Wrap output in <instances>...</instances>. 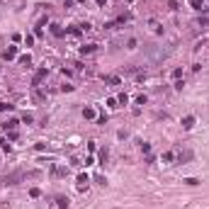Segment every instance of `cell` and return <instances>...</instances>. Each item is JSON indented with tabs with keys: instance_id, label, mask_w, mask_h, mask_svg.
<instances>
[{
	"instance_id": "cell-1",
	"label": "cell",
	"mask_w": 209,
	"mask_h": 209,
	"mask_svg": "<svg viewBox=\"0 0 209 209\" xmlns=\"http://www.w3.org/2000/svg\"><path fill=\"white\" fill-rule=\"evenodd\" d=\"M46 73H49L46 68H39V71H36V75L32 78V85H39V83H41V78H46Z\"/></svg>"
},
{
	"instance_id": "cell-2",
	"label": "cell",
	"mask_w": 209,
	"mask_h": 209,
	"mask_svg": "<svg viewBox=\"0 0 209 209\" xmlns=\"http://www.w3.org/2000/svg\"><path fill=\"white\" fill-rule=\"evenodd\" d=\"M15 54H17V49H15V46H10L8 51L3 54V58H5V61H10V58H15Z\"/></svg>"
},
{
	"instance_id": "cell-3",
	"label": "cell",
	"mask_w": 209,
	"mask_h": 209,
	"mask_svg": "<svg viewBox=\"0 0 209 209\" xmlns=\"http://www.w3.org/2000/svg\"><path fill=\"white\" fill-rule=\"evenodd\" d=\"M182 127L192 129V127H195V117H185V119H182Z\"/></svg>"
},
{
	"instance_id": "cell-4",
	"label": "cell",
	"mask_w": 209,
	"mask_h": 209,
	"mask_svg": "<svg viewBox=\"0 0 209 209\" xmlns=\"http://www.w3.org/2000/svg\"><path fill=\"white\" fill-rule=\"evenodd\" d=\"M56 204H58L61 209H66L68 207V197H56Z\"/></svg>"
},
{
	"instance_id": "cell-5",
	"label": "cell",
	"mask_w": 209,
	"mask_h": 209,
	"mask_svg": "<svg viewBox=\"0 0 209 209\" xmlns=\"http://www.w3.org/2000/svg\"><path fill=\"white\" fill-rule=\"evenodd\" d=\"M85 185H88V175H78V187H85Z\"/></svg>"
},
{
	"instance_id": "cell-6",
	"label": "cell",
	"mask_w": 209,
	"mask_h": 209,
	"mask_svg": "<svg viewBox=\"0 0 209 209\" xmlns=\"http://www.w3.org/2000/svg\"><path fill=\"white\" fill-rule=\"evenodd\" d=\"M83 114H85L88 119H92V117H95V109H90V107H88V109H83Z\"/></svg>"
},
{
	"instance_id": "cell-7",
	"label": "cell",
	"mask_w": 209,
	"mask_h": 209,
	"mask_svg": "<svg viewBox=\"0 0 209 209\" xmlns=\"http://www.w3.org/2000/svg\"><path fill=\"white\" fill-rule=\"evenodd\" d=\"M100 161H102V165L107 163V148H102V151H100Z\"/></svg>"
},
{
	"instance_id": "cell-8",
	"label": "cell",
	"mask_w": 209,
	"mask_h": 209,
	"mask_svg": "<svg viewBox=\"0 0 209 209\" xmlns=\"http://www.w3.org/2000/svg\"><path fill=\"white\" fill-rule=\"evenodd\" d=\"M185 182H187V185H192V187H195V185H200V180H197V178H185Z\"/></svg>"
},
{
	"instance_id": "cell-9",
	"label": "cell",
	"mask_w": 209,
	"mask_h": 209,
	"mask_svg": "<svg viewBox=\"0 0 209 209\" xmlns=\"http://www.w3.org/2000/svg\"><path fill=\"white\" fill-rule=\"evenodd\" d=\"M80 51H83V54H92V51H95V46H92V44L90 46H83Z\"/></svg>"
},
{
	"instance_id": "cell-10",
	"label": "cell",
	"mask_w": 209,
	"mask_h": 209,
	"mask_svg": "<svg viewBox=\"0 0 209 209\" xmlns=\"http://www.w3.org/2000/svg\"><path fill=\"white\" fill-rule=\"evenodd\" d=\"M187 158H192L190 151H185V153H180V161H187Z\"/></svg>"
}]
</instances>
